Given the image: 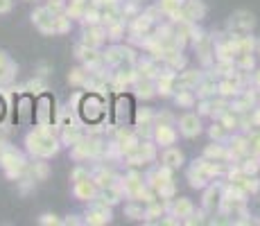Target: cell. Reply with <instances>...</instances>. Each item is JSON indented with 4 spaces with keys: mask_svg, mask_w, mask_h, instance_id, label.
<instances>
[{
    "mask_svg": "<svg viewBox=\"0 0 260 226\" xmlns=\"http://www.w3.org/2000/svg\"><path fill=\"white\" fill-rule=\"evenodd\" d=\"M27 150H30L34 156H52L57 150H59V145H57L55 141V127L50 129V124H41L38 129L27 136Z\"/></svg>",
    "mask_w": 260,
    "mask_h": 226,
    "instance_id": "obj_1",
    "label": "cell"
},
{
    "mask_svg": "<svg viewBox=\"0 0 260 226\" xmlns=\"http://www.w3.org/2000/svg\"><path fill=\"white\" fill-rule=\"evenodd\" d=\"M79 102V113H81V118L86 120V122H91V124H95V122H100L102 120V115H104V100L100 98L98 93H86L84 98H79L77 100Z\"/></svg>",
    "mask_w": 260,
    "mask_h": 226,
    "instance_id": "obj_2",
    "label": "cell"
},
{
    "mask_svg": "<svg viewBox=\"0 0 260 226\" xmlns=\"http://www.w3.org/2000/svg\"><path fill=\"white\" fill-rule=\"evenodd\" d=\"M206 14V7L201 5V0H184L181 9L175 14V21H186V23H195L199 18H204Z\"/></svg>",
    "mask_w": 260,
    "mask_h": 226,
    "instance_id": "obj_3",
    "label": "cell"
},
{
    "mask_svg": "<svg viewBox=\"0 0 260 226\" xmlns=\"http://www.w3.org/2000/svg\"><path fill=\"white\" fill-rule=\"evenodd\" d=\"M0 165L5 167V172H7L12 179H16V176L25 170V161H23V156L16 150H5L0 154Z\"/></svg>",
    "mask_w": 260,
    "mask_h": 226,
    "instance_id": "obj_4",
    "label": "cell"
},
{
    "mask_svg": "<svg viewBox=\"0 0 260 226\" xmlns=\"http://www.w3.org/2000/svg\"><path fill=\"white\" fill-rule=\"evenodd\" d=\"M102 145L93 138H79L77 143H73V156L75 158H89V156H98Z\"/></svg>",
    "mask_w": 260,
    "mask_h": 226,
    "instance_id": "obj_5",
    "label": "cell"
},
{
    "mask_svg": "<svg viewBox=\"0 0 260 226\" xmlns=\"http://www.w3.org/2000/svg\"><path fill=\"white\" fill-rule=\"evenodd\" d=\"M34 120V102L30 95H21L16 102V122L27 124Z\"/></svg>",
    "mask_w": 260,
    "mask_h": 226,
    "instance_id": "obj_6",
    "label": "cell"
},
{
    "mask_svg": "<svg viewBox=\"0 0 260 226\" xmlns=\"http://www.w3.org/2000/svg\"><path fill=\"white\" fill-rule=\"evenodd\" d=\"M253 14L251 12H242V9H240V12H235L233 16H231V21H229V27L233 32H238V34H244V32L247 30H251L253 27Z\"/></svg>",
    "mask_w": 260,
    "mask_h": 226,
    "instance_id": "obj_7",
    "label": "cell"
},
{
    "mask_svg": "<svg viewBox=\"0 0 260 226\" xmlns=\"http://www.w3.org/2000/svg\"><path fill=\"white\" fill-rule=\"evenodd\" d=\"M132 109H134V102L129 95H120L115 100V122L118 124H129L132 122Z\"/></svg>",
    "mask_w": 260,
    "mask_h": 226,
    "instance_id": "obj_8",
    "label": "cell"
},
{
    "mask_svg": "<svg viewBox=\"0 0 260 226\" xmlns=\"http://www.w3.org/2000/svg\"><path fill=\"white\" fill-rule=\"evenodd\" d=\"M32 21H34V25H36L41 32H46V34H52L55 12H52L50 7H41V9H36V12L32 14Z\"/></svg>",
    "mask_w": 260,
    "mask_h": 226,
    "instance_id": "obj_9",
    "label": "cell"
},
{
    "mask_svg": "<svg viewBox=\"0 0 260 226\" xmlns=\"http://www.w3.org/2000/svg\"><path fill=\"white\" fill-rule=\"evenodd\" d=\"M55 104V100L50 95H41L36 102V109H34V115H36V122L38 124H50L52 122V113H50V107Z\"/></svg>",
    "mask_w": 260,
    "mask_h": 226,
    "instance_id": "obj_10",
    "label": "cell"
},
{
    "mask_svg": "<svg viewBox=\"0 0 260 226\" xmlns=\"http://www.w3.org/2000/svg\"><path fill=\"white\" fill-rule=\"evenodd\" d=\"M109 219H111V213H109V208H107V204L104 201H100L98 206H95L93 210H91L89 215H86V222L89 224H109Z\"/></svg>",
    "mask_w": 260,
    "mask_h": 226,
    "instance_id": "obj_11",
    "label": "cell"
},
{
    "mask_svg": "<svg viewBox=\"0 0 260 226\" xmlns=\"http://www.w3.org/2000/svg\"><path fill=\"white\" fill-rule=\"evenodd\" d=\"M77 57H79L86 66H98V64H102V61H104L102 55H100L95 48H89V46H79V48H77Z\"/></svg>",
    "mask_w": 260,
    "mask_h": 226,
    "instance_id": "obj_12",
    "label": "cell"
},
{
    "mask_svg": "<svg viewBox=\"0 0 260 226\" xmlns=\"http://www.w3.org/2000/svg\"><path fill=\"white\" fill-rule=\"evenodd\" d=\"M154 138H156V143L158 145H172V143L177 141V133H175V129L170 127V124H158L156 129H154Z\"/></svg>",
    "mask_w": 260,
    "mask_h": 226,
    "instance_id": "obj_13",
    "label": "cell"
},
{
    "mask_svg": "<svg viewBox=\"0 0 260 226\" xmlns=\"http://www.w3.org/2000/svg\"><path fill=\"white\" fill-rule=\"evenodd\" d=\"M201 81V75L197 73V70H186L184 75H179V77H175V84H177V88H195L197 84Z\"/></svg>",
    "mask_w": 260,
    "mask_h": 226,
    "instance_id": "obj_14",
    "label": "cell"
},
{
    "mask_svg": "<svg viewBox=\"0 0 260 226\" xmlns=\"http://www.w3.org/2000/svg\"><path fill=\"white\" fill-rule=\"evenodd\" d=\"M199 129H201V124H199V118H197V115L188 113V115L181 118V133H184V136H188V138L197 136Z\"/></svg>",
    "mask_w": 260,
    "mask_h": 226,
    "instance_id": "obj_15",
    "label": "cell"
},
{
    "mask_svg": "<svg viewBox=\"0 0 260 226\" xmlns=\"http://www.w3.org/2000/svg\"><path fill=\"white\" fill-rule=\"evenodd\" d=\"M220 204H222V188H220V186H210L204 195V208L215 210Z\"/></svg>",
    "mask_w": 260,
    "mask_h": 226,
    "instance_id": "obj_16",
    "label": "cell"
},
{
    "mask_svg": "<svg viewBox=\"0 0 260 226\" xmlns=\"http://www.w3.org/2000/svg\"><path fill=\"white\" fill-rule=\"evenodd\" d=\"M75 195H77V199H81V201L93 199V197H95V184L91 179L77 181V184H75Z\"/></svg>",
    "mask_w": 260,
    "mask_h": 226,
    "instance_id": "obj_17",
    "label": "cell"
},
{
    "mask_svg": "<svg viewBox=\"0 0 260 226\" xmlns=\"http://www.w3.org/2000/svg\"><path fill=\"white\" fill-rule=\"evenodd\" d=\"M124 192H127L129 197H134V199H136L138 197V192H141L143 188H145V184H143V179L138 174H129L127 179H124Z\"/></svg>",
    "mask_w": 260,
    "mask_h": 226,
    "instance_id": "obj_18",
    "label": "cell"
},
{
    "mask_svg": "<svg viewBox=\"0 0 260 226\" xmlns=\"http://www.w3.org/2000/svg\"><path fill=\"white\" fill-rule=\"evenodd\" d=\"M195 170L201 172L206 179H210V176H218L220 172H222V167L215 165L213 161H206V158H201V161H195Z\"/></svg>",
    "mask_w": 260,
    "mask_h": 226,
    "instance_id": "obj_19",
    "label": "cell"
},
{
    "mask_svg": "<svg viewBox=\"0 0 260 226\" xmlns=\"http://www.w3.org/2000/svg\"><path fill=\"white\" fill-rule=\"evenodd\" d=\"M149 27H152V21H149L147 16H143V14H138L136 18H134V23H132V34L134 36H147V32H149Z\"/></svg>",
    "mask_w": 260,
    "mask_h": 226,
    "instance_id": "obj_20",
    "label": "cell"
},
{
    "mask_svg": "<svg viewBox=\"0 0 260 226\" xmlns=\"http://www.w3.org/2000/svg\"><path fill=\"white\" fill-rule=\"evenodd\" d=\"M104 38V30L102 27H91L89 32H84V46L89 48H98Z\"/></svg>",
    "mask_w": 260,
    "mask_h": 226,
    "instance_id": "obj_21",
    "label": "cell"
},
{
    "mask_svg": "<svg viewBox=\"0 0 260 226\" xmlns=\"http://www.w3.org/2000/svg\"><path fill=\"white\" fill-rule=\"evenodd\" d=\"M156 84H158V93H161V95H170L172 91L177 88V84H175V75H170V73L158 75Z\"/></svg>",
    "mask_w": 260,
    "mask_h": 226,
    "instance_id": "obj_22",
    "label": "cell"
},
{
    "mask_svg": "<svg viewBox=\"0 0 260 226\" xmlns=\"http://www.w3.org/2000/svg\"><path fill=\"white\" fill-rule=\"evenodd\" d=\"M113 181H115L113 172L104 170V167H100V170L95 172V176H93V184H98L100 188H109V186H113Z\"/></svg>",
    "mask_w": 260,
    "mask_h": 226,
    "instance_id": "obj_23",
    "label": "cell"
},
{
    "mask_svg": "<svg viewBox=\"0 0 260 226\" xmlns=\"http://www.w3.org/2000/svg\"><path fill=\"white\" fill-rule=\"evenodd\" d=\"M163 163H165L167 167H179L181 163H184V154L179 150H172V147H167L165 154H163Z\"/></svg>",
    "mask_w": 260,
    "mask_h": 226,
    "instance_id": "obj_24",
    "label": "cell"
},
{
    "mask_svg": "<svg viewBox=\"0 0 260 226\" xmlns=\"http://www.w3.org/2000/svg\"><path fill=\"white\" fill-rule=\"evenodd\" d=\"M172 210H175V217H188V215H192V204H190V199H186V197L177 199L175 206H172Z\"/></svg>",
    "mask_w": 260,
    "mask_h": 226,
    "instance_id": "obj_25",
    "label": "cell"
},
{
    "mask_svg": "<svg viewBox=\"0 0 260 226\" xmlns=\"http://www.w3.org/2000/svg\"><path fill=\"white\" fill-rule=\"evenodd\" d=\"M136 154L141 156L143 163H149L154 158V154H156V150H154L152 143H138V145H136Z\"/></svg>",
    "mask_w": 260,
    "mask_h": 226,
    "instance_id": "obj_26",
    "label": "cell"
},
{
    "mask_svg": "<svg viewBox=\"0 0 260 226\" xmlns=\"http://www.w3.org/2000/svg\"><path fill=\"white\" fill-rule=\"evenodd\" d=\"M206 156H208V158H218V161L233 158V156H231V152H226L222 145H208V147H206Z\"/></svg>",
    "mask_w": 260,
    "mask_h": 226,
    "instance_id": "obj_27",
    "label": "cell"
},
{
    "mask_svg": "<svg viewBox=\"0 0 260 226\" xmlns=\"http://www.w3.org/2000/svg\"><path fill=\"white\" fill-rule=\"evenodd\" d=\"M122 55H124V48L113 46V48H109V50L104 52L102 59L107 61V64H120V61H122Z\"/></svg>",
    "mask_w": 260,
    "mask_h": 226,
    "instance_id": "obj_28",
    "label": "cell"
},
{
    "mask_svg": "<svg viewBox=\"0 0 260 226\" xmlns=\"http://www.w3.org/2000/svg\"><path fill=\"white\" fill-rule=\"evenodd\" d=\"M70 30V18L68 16H61V14H55V23H52V32L57 34H64V32Z\"/></svg>",
    "mask_w": 260,
    "mask_h": 226,
    "instance_id": "obj_29",
    "label": "cell"
},
{
    "mask_svg": "<svg viewBox=\"0 0 260 226\" xmlns=\"http://www.w3.org/2000/svg\"><path fill=\"white\" fill-rule=\"evenodd\" d=\"M102 199L107 201L109 206H113V204H118L120 201V188L118 186H109V188H102Z\"/></svg>",
    "mask_w": 260,
    "mask_h": 226,
    "instance_id": "obj_30",
    "label": "cell"
},
{
    "mask_svg": "<svg viewBox=\"0 0 260 226\" xmlns=\"http://www.w3.org/2000/svg\"><path fill=\"white\" fill-rule=\"evenodd\" d=\"M175 100L179 107H192V104H195V95L190 93V88H179V93L175 95Z\"/></svg>",
    "mask_w": 260,
    "mask_h": 226,
    "instance_id": "obj_31",
    "label": "cell"
},
{
    "mask_svg": "<svg viewBox=\"0 0 260 226\" xmlns=\"http://www.w3.org/2000/svg\"><path fill=\"white\" fill-rule=\"evenodd\" d=\"M156 66L152 64V61H145V64H141L138 66V70H136V77H143V79H152V77H156Z\"/></svg>",
    "mask_w": 260,
    "mask_h": 226,
    "instance_id": "obj_32",
    "label": "cell"
},
{
    "mask_svg": "<svg viewBox=\"0 0 260 226\" xmlns=\"http://www.w3.org/2000/svg\"><path fill=\"white\" fill-rule=\"evenodd\" d=\"M61 136H64V143H68V145H73L81 138V131L75 127V124H70V127H64V131H61Z\"/></svg>",
    "mask_w": 260,
    "mask_h": 226,
    "instance_id": "obj_33",
    "label": "cell"
},
{
    "mask_svg": "<svg viewBox=\"0 0 260 226\" xmlns=\"http://www.w3.org/2000/svg\"><path fill=\"white\" fill-rule=\"evenodd\" d=\"M181 5H184V0H161V12H165L167 16H175L181 9Z\"/></svg>",
    "mask_w": 260,
    "mask_h": 226,
    "instance_id": "obj_34",
    "label": "cell"
},
{
    "mask_svg": "<svg viewBox=\"0 0 260 226\" xmlns=\"http://www.w3.org/2000/svg\"><path fill=\"white\" fill-rule=\"evenodd\" d=\"M247 147H249V143L244 141V138H233L231 141V156H242L244 152H247Z\"/></svg>",
    "mask_w": 260,
    "mask_h": 226,
    "instance_id": "obj_35",
    "label": "cell"
},
{
    "mask_svg": "<svg viewBox=\"0 0 260 226\" xmlns=\"http://www.w3.org/2000/svg\"><path fill=\"white\" fill-rule=\"evenodd\" d=\"M188 176H190V186H192V188H204V184L208 181L204 174H201V172H197L195 167L190 170V174H188Z\"/></svg>",
    "mask_w": 260,
    "mask_h": 226,
    "instance_id": "obj_36",
    "label": "cell"
},
{
    "mask_svg": "<svg viewBox=\"0 0 260 226\" xmlns=\"http://www.w3.org/2000/svg\"><path fill=\"white\" fill-rule=\"evenodd\" d=\"M70 124H73V111H70V107H66L59 111V127L64 129V127H70Z\"/></svg>",
    "mask_w": 260,
    "mask_h": 226,
    "instance_id": "obj_37",
    "label": "cell"
},
{
    "mask_svg": "<svg viewBox=\"0 0 260 226\" xmlns=\"http://www.w3.org/2000/svg\"><path fill=\"white\" fill-rule=\"evenodd\" d=\"M25 91H27V93L41 95L43 91H46V84H43L41 79H32V81H27V84H25Z\"/></svg>",
    "mask_w": 260,
    "mask_h": 226,
    "instance_id": "obj_38",
    "label": "cell"
},
{
    "mask_svg": "<svg viewBox=\"0 0 260 226\" xmlns=\"http://www.w3.org/2000/svg\"><path fill=\"white\" fill-rule=\"evenodd\" d=\"M86 79H89V75H86L84 70H70V75H68V81L70 84H75V86L86 84Z\"/></svg>",
    "mask_w": 260,
    "mask_h": 226,
    "instance_id": "obj_39",
    "label": "cell"
},
{
    "mask_svg": "<svg viewBox=\"0 0 260 226\" xmlns=\"http://www.w3.org/2000/svg\"><path fill=\"white\" fill-rule=\"evenodd\" d=\"M14 70H16V68H14L12 64H7V66H3V68H0V86L7 84V81H12Z\"/></svg>",
    "mask_w": 260,
    "mask_h": 226,
    "instance_id": "obj_40",
    "label": "cell"
},
{
    "mask_svg": "<svg viewBox=\"0 0 260 226\" xmlns=\"http://www.w3.org/2000/svg\"><path fill=\"white\" fill-rule=\"evenodd\" d=\"M30 172H32V176H34V181L43 179V176H48V165H46V163H34Z\"/></svg>",
    "mask_w": 260,
    "mask_h": 226,
    "instance_id": "obj_41",
    "label": "cell"
},
{
    "mask_svg": "<svg viewBox=\"0 0 260 226\" xmlns=\"http://www.w3.org/2000/svg\"><path fill=\"white\" fill-rule=\"evenodd\" d=\"M213 91H215V84H213V79H210V77L201 81V86H199V95H201V98H208Z\"/></svg>",
    "mask_w": 260,
    "mask_h": 226,
    "instance_id": "obj_42",
    "label": "cell"
},
{
    "mask_svg": "<svg viewBox=\"0 0 260 226\" xmlns=\"http://www.w3.org/2000/svg\"><path fill=\"white\" fill-rule=\"evenodd\" d=\"M222 124L226 129H233V127H238V118H235L231 111H224L222 113Z\"/></svg>",
    "mask_w": 260,
    "mask_h": 226,
    "instance_id": "obj_43",
    "label": "cell"
},
{
    "mask_svg": "<svg viewBox=\"0 0 260 226\" xmlns=\"http://www.w3.org/2000/svg\"><path fill=\"white\" fill-rule=\"evenodd\" d=\"M226 136V127L222 122L220 124H213V127H210V138H215V141H220V138H224Z\"/></svg>",
    "mask_w": 260,
    "mask_h": 226,
    "instance_id": "obj_44",
    "label": "cell"
},
{
    "mask_svg": "<svg viewBox=\"0 0 260 226\" xmlns=\"http://www.w3.org/2000/svg\"><path fill=\"white\" fill-rule=\"evenodd\" d=\"M136 122L138 124H149L152 122V111H149V109H141V111L136 113Z\"/></svg>",
    "mask_w": 260,
    "mask_h": 226,
    "instance_id": "obj_45",
    "label": "cell"
},
{
    "mask_svg": "<svg viewBox=\"0 0 260 226\" xmlns=\"http://www.w3.org/2000/svg\"><path fill=\"white\" fill-rule=\"evenodd\" d=\"M124 213H127L132 219H143V217H145L143 208H138V206H127V208H124Z\"/></svg>",
    "mask_w": 260,
    "mask_h": 226,
    "instance_id": "obj_46",
    "label": "cell"
},
{
    "mask_svg": "<svg viewBox=\"0 0 260 226\" xmlns=\"http://www.w3.org/2000/svg\"><path fill=\"white\" fill-rule=\"evenodd\" d=\"M138 16V9H136V5H127V7L122 9V18H127V21H134V18Z\"/></svg>",
    "mask_w": 260,
    "mask_h": 226,
    "instance_id": "obj_47",
    "label": "cell"
},
{
    "mask_svg": "<svg viewBox=\"0 0 260 226\" xmlns=\"http://www.w3.org/2000/svg\"><path fill=\"white\" fill-rule=\"evenodd\" d=\"M138 93H141L143 98H152V95H154V91H152V86H149L147 79H143L141 84H138Z\"/></svg>",
    "mask_w": 260,
    "mask_h": 226,
    "instance_id": "obj_48",
    "label": "cell"
},
{
    "mask_svg": "<svg viewBox=\"0 0 260 226\" xmlns=\"http://www.w3.org/2000/svg\"><path fill=\"white\" fill-rule=\"evenodd\" d=\"M242 172H247V174H256V172H258V163L253 161V158H249V161L242 165Z\"/></svg>",
    "mask_w": 260,
    "mask_h": 226,
    "instance_id": "obj_49",
    "label": "cell"
},
{
    "mask_svg": "<svg viewBox=\"0 0 260 226\" xmlns=\"http://www.w3.org/2000/svg\"><path fill=\"white\" fill-rule=\"evenodd\" d=\"M247 143H249V147H251L253 152H260V133H251Z\"/></svg>",
    "mask_w": 260,
    "mask_h": 226,
    "instance_id": "obj_50",
    "label": "cell"
},
{
    "mask_svg": "<svg viewBox=\"0 0 260 226\" xmlns=\"http://www.w3.org/2000/svg\"><path fill=\"white\" fill-rule=\"evenodd\" d=\"M84 179H89V172H86L84 167H77V170L73 172V181L77 184V181H84Z\"/></svg>",
    "mask_w": 260,
    "mask_h": 226,
    "instance_id": "obj_51",
    "label": "cell"
},
{
    "mask_svg": "<svg viewBox=\"0 0 260 226\" xmlns=\"http://www.w3.org/2000/svg\"><path fill=\"white\" fill-rule=\"evenodd\" d=\"M38 222H41L43 226H48V224H61L59 219H57V215H43V217L38 219Z\"/></svg>",
    "mask_w": 260,
    "mask_h": 226,
    "instance_id": "obj_52",
    "label": "cell"
},
{
    "mask_svg": "<svg viewBox=\"0 0 260 226\" xmlns=\"http://www.w3.org/2000/svg\"><path fill=\"white\" fill-rule=\"evenodd\" d=\"M12 9V0H0V14H7Z\"/></svg>",
    "mask_w": 260,
    "mask_h": 226,
    "instance_id": "obj_53",
    "label": "cell"
},
{
    "mask_svg": "<svg viewBox=\"0 0 260 226\" xmlns=\"http://www.w3.org/2000/svg\"><path fill=\"white\" fill-rule=\"evenodd\" d=\"M249 118H251V124H258L260 127V109H256L253 113H249Z\"/></svg>",
    "mask_w": 260,
    "mask_h": 226,
    "instance_id": "obj_54",
    "label": "cell"
},
{
    "mask_svg": "<svg viewBox=\"0 0 260 226\" xmlns=\"http://www.w3.org/2000/svg\"><path fill=\"white\" fill-rule=\"evenodd\" d=\"M9 61H7V55H5V52H0V68H3V66H7Z\"/></svg>",
    "mask_w": 260,
    "mask_h": 226,
    "instance_id": "obj_55",
    "label": "cell"
},
{
    "mask_svg": "<svg viewBox=\"0 0 260 226\" xmlns=\"http://www.w3.org/2000/svg\"><path fill=\"white\" fill-rule=\"evenodd\" d=\"M118 0H95V5H115Z\"/></svg>",
    "mask_w": 260,
    "mask_h": 226,
    "instance_id": "obj_56",
    "label": "cell"
},
{
    "mask_svg": "<svg viewBox=\"0 0 260 226\" xmlns=\"http://www.w3.org/2000/svg\"><path fill=\"white\" fill-rule=\"evenodd\" d=\"M66 224H68V226L73 224L75 226V224H79V219H77V217H68V219H66Z\"/></svg>",
    "mask_w": 260,
    "mask_h": 226,
    "instance_id": "obj_57",
    "label": "cell"
},
{
    "mask_svg": "<svg viewBox=\"0 0 260 226\" xmlns=\"http://www.w3.org/2000/svg\"><path fill=\"white\" fill-rule=\"evenodd\" d=\"M253 161H256L258 167H260V152H253Z\"/></svg>",
    "mask_w": 260,
    "mask_h": 226,
    "instance_id": "obj_58",
    "label": "cell"
},
{
    "mask_svg": "<svg viewBox=\"0 0 260 226\" xmlns=\"http://www.w3.org/2000/svg\"><path fill=\"white\" fill-rule=\"evenodd\" d=\"M5 115V104H3V100H0V118Z\"/></svg>",
    "mask_w": 260,
    "mask_h": 226,
    "instance_id": "obj_59",
    "label": "cell"
},
{
    "mask_svg": "<svg viewBox=\"0 0 260 226\" xmlns=\"http://www.w3.org/2000/svg\"><path fill=\"white\" fill-rule=\"evenodd\" d=\"M256 84L260 86V70H258V73H256Z\"/></svg>",
    "mask_w": 260,
    "mask_h": 226,
    "instance_id": "obj_60",
    "label": "cell"
},
{
    "mask_svg": "<svg viewBox=\"0 0 260 226\" xmlns=\"http://www.w3.org/2000/svg\"><path fill=\"white\" fill-rule=\"evenodd\" d=\"M256 50H258V52H260V41H258V43H256Z\"/></svg>",
    "mask_w": 260,
    "mask_h": 226,
    "instance_id": "obj_61",
    "label": "cell"
}]
</instances>
